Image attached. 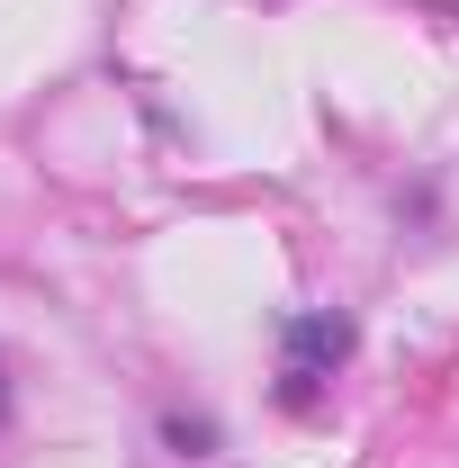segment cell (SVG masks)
<instances>
[{
    "instance_id": "obj_1",
    "label": "cell",
    "mask_w": 459,
    "mask_h": 468,
    "mask_svg": "<svg viewBox=\"0 0 459 468\" xmlns=\"http://www.w3.org/2000/svg\"><path fill=\"white\" fill-rule=\"evenodd\" d=\"M351 343H360V324L334 315V306L288 315V324H280V397H288V406H315V388L351 360Z\"/></svg>"
},
{
    "instance_id": "obj_2",
    "label": "cell",
    "mask_w": 459,
    "mask_h": 468,
    "mask_svg": "<svg viewBox=\"0 0 459 468\" xmlns=\"http://www.w3.org/2000/svg\"><path fill=\"white\" fill-rule=\"evenodd\" d=\"M163 441H172L180 460H208V451H217V432H208V423H189V414H163Z\"/></svg>"
},
{
    "instance_id": "obj_3",
    "label": "cell",
    "mask_w": 459,
    "mask_h": 468,
    "mask_svg": "<svg viewBox=\"0 0 459 468\" xmlns=\"http://www.w3.org/2000/svg\"><path fill=\"white\" fill-rule=\"evenodd\" d=\"M0 414H9V378H0Z\"/></svg>"
}]
</instances>
